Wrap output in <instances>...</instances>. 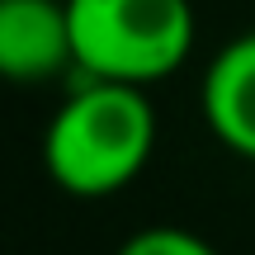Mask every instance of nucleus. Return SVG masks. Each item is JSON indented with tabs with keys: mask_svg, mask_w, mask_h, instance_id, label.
Returning <instances> with one entry per match:
<instances>
[{
	"mask_svg": "<svg viewBox=\"0 0 255 255\" xmlns=\"http://www.w3.org/2000/svg\"><path fill=\"white\" fill-rule=\"evenodd\" d=\"M156 151V109L142 85L85 81L62 100L43 132V170L76 199H109L146 170Z\"/></svg>",
	"mask_w": 255,
	"mask_h": 255,
	"instance_id": "nucleus-1",
	"label": "nucleus"
},
{
	"mask_svg": "<svg viewBox=\"0 0 255 255\" xmlns=\"http://www.w3.org/2000/svg\"><path fill=\"white\" fill-rule=\"evenodd\" d=\"M76 71L85 81L156 85L194 52L189 0H66Z\"/></svg>",
	"mask_w": 255,
	"mask_h": 255,
	"instance_id": "nucleus-2",
	"label": "nucleus"
},
{
	"mask_svg": "<svg viewBox=\"0 0 255 255\" xmlns=\"http://www.w3.org/2000/svg\"><path fill=\"white\" fill-rule=\"evenodd\" d=\"M76 66L66 0H0V81L43 85Z\"/></svg>",
	"mask_w": 255,
	"mask_h": 255,
	"instance_id": "nucleus-3",
	"label": "nucleus"
},
{
	"mask_svg": "<svg viewBox=\"0 0 255 255\" xmlns=\"http://www.w3.org/2000/svg\"><path fill=\"white\" fill-rule=\"evenodd\" d=\"M203 119L227 151L255 161V28L232 38L203 71Z\"/></svg>",
	"mask_w": 255,
	"mask_h": 255,
	"instance_id": "nucleus-4",
	"label": "nucleus"
},
{
	"mask_svg": "<svg viewBox=\"0 0 255 255\" xmlns=\"http://www.w3.org/2000/svg\"><path fill=\"white\" fill-rule=\"evenodd\" d=\"M119 255H218V251H213V241L199 237V232L161 222V227H142V232H132V237L119 246Z\"/></svg>",
	"mask_w": 255,
	"mask_h": 255,
	"instance_id": "nucleus-5",
	"label": "nucleus"
}]
</instances>
